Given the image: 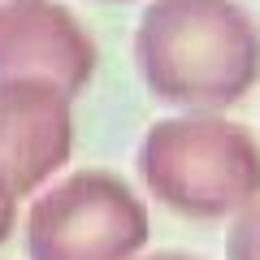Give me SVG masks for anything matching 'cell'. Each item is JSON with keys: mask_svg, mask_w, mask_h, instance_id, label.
<instances>
[{"mask_svg": "<svg viewBox=\"0 0 260 260\" xmlns=\"http://www.w3.org/2000/svg\"><path fill=\"white\" fill-rule=\"evenodd\" d=\"M70 95L52 83H0V178L30 195L70 160Z\"/></svg>", "mask_w": 260, "mask_h": 260, "instance_id": "obj_5", "label": "cell"}, {"mask_svg": "<svg viewBox=\"0 0 260 260\" xmlns=\"http://www.w3.org/2000/svg\"><path fill=\"white\" fill-rule=\"evenodd\" d=\"M9 5H18V0H0V13H5V9H9Z\"/></svg>", "mask_w": 260, "mask_h": 260, "instance_id": "obj_9", "label": "cell"}, {"mask_svg": "<svg viewBox=\"0 0 260 260\" xmlns=\"http://www.w3.org/2000/svg\"><path fill=\"white\" fill-rule=\"evenodd\" d=\"M139 178L178 217L213 221L247 213L260 200V143L217 113H182L148 126L139 143Z\"/></svg>", "mask_w": 260, "mask_h": 260, "instance_id": "obj_2", "label": "cell"}, {"mask_svg": "<svg viewBox=\"0 0 260 260\" xmlns=\"http://www.w3.org/2000/svg\"><path fill=\"white\" fill-rule=\"evenodd\" d=\"M225 256L230 260H260V200L247 208V213H239V221L230 225Z\"/></svg>", "mask_w": 260, "mask_h": 260, "instance_id": "obj_6", "label": "cell"}, {"mask_svg": "<svg viewBox=\"0 0 260 260\" xmlns=\"http://www.w3.org/2000/svg\"><path fill=\"white\" fill-rule=\"evenodd\" d=\"M148 243L139 195L109 169H78L30 204V260H130Z\"/></svg>", "mask_w": 260, "mask_h": 260, "instance_id": "obj_3", "label": "cell"}, {"mask_svg": "<svg viewBox=\"0 0 260 260\" xmlns=\"http://www.w3.org/2000/svg\"><path fill=\"white\" fill-rule=\"evenodd\" d=\"M148 260H191V256H178V251H160V256H148Z\"/></svg>", "mask_w": 260, "mask_h": 260, "instance_id": "obj_8", "label": "cell"}, {"mask_svg": "<svg viewBox=\"0 0 260 260\" xmlns=\"http://www.w3.org/2000/svg\"><path fill=\"white\" fill-rule=\"evenodd\" d=\"M135 65L160 104L230 109L260 83V26L239 0H152L135 26Z\"/></svg>", "mask_w": 260, "mask_h": 260, "instance_id": "obj_1", "label": "cell"}, {"mask_svg": "<svg viewBox=\"0 0 260 260\" xmlns=\"http://www.w3.org/2000/svg\"><path fill=\"white\" fill-rule=\"evenodd\" d=\"M13 217H18V195H13V186L0 178V243L13 234Z\"/></svg>", "mask_w": 260, "mask_h": 260, "instance_id": "obj_7", "label": "cell"}, {"mask_svg": "<svg viewBox=\"0 0 260 260\" xmlns=\"http://www.w3.org/2000/svg\"><path fill=\"white\" fill-rule=\"evenodd\" d=\"M95 78V39L56 0H18L0 13V83H52L74 100Z\"/></svg>", "mask_w": 260, "mask_h": 260, "instance_id": "obj_4", "label": "cell"}]
</instances>
